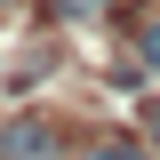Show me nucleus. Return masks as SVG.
<instances>
[{
	"label": "nucleus",
	"mask_w": 160,
	"mask_h": 160,
	"mask_svg": "<svg viewBox=\"0 0 160 160\" xmlns=\"http://www.w3.org/2000/svg\"><path fill=\"white\" fill-rule=\"evenodd\" d=\"M136 48H144V64H160V16L144 24V32H136Z\"/></svg>",
	"instance_id": "3"
},
{
	"label": "nucleus",
	"mask_w": 160,
	"mask_h": 160,
	"mask_svg": "<svg viewBox=\"0 0 160 160\" xmlns=\"http://www.w3.org/2000/svg\"><path fill=\"white\" fill-rule=\"evenodd\" d=\"M80 160H152V152H144V136H88Z\"/></svg>",
	"instance_id": "2"
},
{
	"label": "nucleus",
	"mask_w": 160,
	"mask_h": 160,
	"mask_svg": "<svg viewBox=\"0 0 160 160\" xmlns=\"http://www.w3.org/2000/svg\"><path fill=\"white\" fill-rule=\"evenodd\" d=\"M144 128H152V144H160V104H144Z\"/></svg>",
	"instance_id": "4"
},
{
	"label": "nucleus",
	"mask_w": 160,
	"mask_h": 160,
	"mask_svg": "<svg viewBox=\"0 0 160 160\" xmlns=\"http://www.w3.org/2000/svg\"><path fill=\"white\" fill-rule=\"evenodd\" d=\"M64 8H104V0H64Z\"/></svg>",
	"instance_id": "5"
},
{
	"label": "nucleus",
	"mask_w": 160,
	"mask_h": 160,
	"mask_svg": "<svg viewBox=\"0 0 160 160\" xmlns=\"http://www.w3.org/2000/svg\"><path fill=\"white\" fill-rule=\"evenodd\" d=\"M48 152H56V136L40 120H8L0 128V160H48Z\"/></svg>",
	"instance_id": "1"
}]
</instances>
